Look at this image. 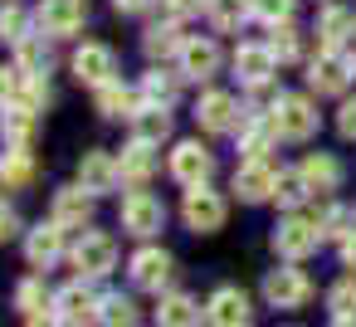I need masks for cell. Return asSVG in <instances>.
<instances>
[{
	"instance_id": "obj_39",
	"label": "cell",
	"mask_w": 356,
	"mask_h": 327,
	"mask_svg": "<svg viewBox=\"0 0 356 327\" xmlns=\"http://www.w3.org/2000/svg\"><path fill=\"white\" fill-rule=\"evenodd\" d=\"M15 103H25L30 113H40V118H44V108L54 103V88H49V79H30V74H25V83H20V98H15Z\"/></svg>"
},
{
	"instance_id": "obj_22",
	"label": "cell",
	"mask_w": 356,
	"mask_h": 327,
	"mask_svg": "<svg viewBox=\"0 0 356 327\" xmlns=\"http://www.w3.org/2000/svg\"><path fill=\"white\" fill-rule=\"evenodd\" d=\"M93 108H98V118H108V122H122V118H132V113L142 108V88H132V83L113 79V83L93 88Z\"/></svg>"
},
{
	"instance_id": "obj_35",
	"label": "cell",
	"mask_w": 356,
	"mask_h": 327,
	"mask_svg": "<svg viewBox=\"0 0 356 327\" xmlns=\"http://www.w3.org/2000/svg\"><path fill=\"white\" fill-rule=\"evenodd\" d=\"M30 20H35V15H30L25 6L6 0V6H0V45H10V49H15L20 40H30V35H35V30H30Z\"/></svg>"
},
{
	"instance_id": "obj_12",
	"label": "cell",
	"mask_w": 356,
	"mask_h": 327,
	"mask_svg": "<svg viewBox=\"0 0 356 327\" xmlns=\"http://www.w3.org/2000/svg\"><path fill=\"white\" fill-rule=\"evenodd\" d=\"M74 269L79 278H108L118 269V239L103 230H83V239L74 244Z\"/></svg>"
},
{
	"instance_id": "obj_46",
	"label": "cell",
	"mask_w": 356,
	"mask_h": 327,
	"mask_svg": "<svg viewBox=\"0 0 356 327\" xmlns=\"http://www.w3.org/2000/svg\"><path fill=\"white\" fill-rule=\"evenodd\" d=\"M341 264H346V269H356V230L341 239Z\"/></svg>"
},
{
	"instance_id": "obj_8",
	"label": "cell",
	"mask_w": 356,
	"mask_h": 327,
	"mask_svg": "<svg viewBox=\"0 0 356 327\" xmlns=\"http://www.w3.org/2000/svg\"><path fill=\"white\" fill-rule=\"evenodd\" d=\"M166 171H171V181H176V186H205V181L215 176V152H210L200 137H186V142H176V147H171Z\"/></svg>"
},
{
	"instance_id": "obj_48",
	"label": "cell",
	"mask_w": 356,
	"mask_h": 327,
	"mask_svg": "<svg viewBox=\"0 0 356 327\" xmlns=\"http://www.w3.org/2000/svg\"><path fill=\"white\" fill-rule=\"evenodd\" d=\"M332 327H356V317H332Z\"/></svg>"
},
{
	"instance_id": "obj_33",
	"label": "cell",
	"mask_w": 356,
	"mask_h": 327,
	"mask_svg": "<svg viewBox=\"0 0 356 327\" xmlns=\"http://www.w3.org/2000/svg\"><path fill=\"white\" fill-rule=\"evenodd\" d=\"M200 312H205V308H200L191 293H166L161 308H156V327H195Z\"/></svg>"
},
{
	"instance_id": "obj_38",
	"label": "cell",
	"mask_w": 356,
	"mask_h": 327,
	"mask_svg": "<svg viewBox=\"0 0 356 327\" xmlns=\"http://www.w3.org/2000/svg\"><path fill=\"white\" fill-rule=\"evenodd\" d=\"M312 191H307V181H302V171L293 166V171H278V186H273V200L283 205V210H298L302 200H307Z\"/></svg>"
},
{
	"instance_id": "obj_25",
	"label": "cell",
	"mask_w": 356,
	"mask_h": 327,
	"mask_svg": "<svg viewBox=\"0 0 356 327\" xmlns=\"http://www.w3.org/2000/svg\"><path fill=\"white\" fill-rule=\"evenodd\" d=\"M118 171H122V186L127 191H147V181L156 176V147L127 142V152L118 157Z\"/></svg>"
},
{
	"instance_id": "obj_44",
	"label": "cell",
	"mask_w": 356,
	"mask_h": 327,
	"mask_svg": "<svg viewBox=\"0 0 356 327\" xmlns=\"http://www.w3.org/2000/svg\"><path fill=\"white\" fill-rule=\"evenodd\" d=\"M15 234H20V215L10 205H0V244H10Z\"/></svg>"
},
{
	"instance_id": "obj_17",
	"label": "cell",
	"mask_w": 356,
	"mask_h": 327,
	"mask_svg": "<svg viewBox=\"0 0 356 327\" xmlns=\"http://www.w3.org/2000/svg\"><path fill=\"white\" fill-rule=\"evenodd\" d=\"M98 308H103V298H98L83 278L54 293V317L69 322V327H88V322H98Z\"/></svg>"
},
{
	"instance_id": "obj_27",
	"label": "cell",
	"mask_w": 356,
	"mask_h": 327,
	"mask_svg": "<svg viewBox=\"0 0 356 327\" xmlns=\"http://www.w3.org/2000/svg\"><path fill=\"white\" fill-rule=\"evenodd\" d=\"M0 186H6V191L35 186V152L30 147H10L6 142V152H0Z\"/></svg>"
},
{
	"instance_id": "obj_16",
	"label": "cell",
	"mask_w": 356,
	"mask_h": 327,
	"mask_svg": "<svg viewBox=\"0 0 356 327\" xmlns=\"http://www.w3.org/2000/svg\"><path fill=\"white\" fill-rule=\"evenodd\" d=\"M127 273H132V283H137V288L161 293V288L171 283V273H176V259H171L161 244H147V249H137V254H132Z\"/></svg>"
},
{
	"instance_id": "obj_21",
	"label": "cell",
	"mask_w": 356,
	"mask_h": 327,
	"mask_svg": "<svg viewBox=\"0 0 356 327\" xmlns=\"http://www.w3.org/2000/svg\"><path fill=\"white\" fill-rule=\"evenodd\" d=\"M49 220L64 225V230H83L93 220V196L74 181V186H59L54 191V205H49Z\"/></svg>"
},
{
	"instance_id": "obj_26",
	"label": "cell",
	"mask_w": 356,
	"mask_h": 327,
	"mask_svg": "<svg viewBox=\"0 0 356 327\" xmlns=\"http://www.w3.org/2000/svg\"><path fill=\"white\" fill-rule=\"evenodd\" d=\"M127 127H132V142L161 147V142H171V108H152V103H142V108L127 118Z\"/></svg>"
},
{
	"instance_id": "obj_4",
	"label": "cell",
	"mask_w": 356,
	"mask_h": 327,
	"mask_svg": "<svg viewBox=\"0 0 356 327\" xmlns=\"http://www.w3.org/2000/svg\"><path fill=\"white\" fill-rule=\"evenodd\" d=\"M229 64H234L239 88H249V93H264V88L273 83V74H278V59H273L268 40H239Z\"/></svg>"
},
{
	"instance_id": "obj_45",
	"label": "cell",
	"mask_w": 356,
	"mask_h": 327,
	"mask_svg": "<svg viewBox=\"0 0 356 327\" xmlns=\"http://www.w3.org/2000/svg\"><path fill=\"white\" fill-rule=\"evenodd\" d=\"M156 0H113V10L118 15H142V10H152Z\"/></svg>"
},
{
	"instance_id": "obj_3",
	"label": "cell",
	"mask_w": 356,
	"mask_h": 327,
	"mask_svg": "<svg viewBox=\"0 0 356 327\" xmlns=\"http://www.w3.org/2000/svg\"><path fill=\"white\" fill-rule=\"evenodd\" d=\"M317 244H322V225H317V215L288 210V215L278 220V230H273V249H278L288 264H302L307 254H317Z\"/></svg>"
},
{
	"instance_id": "obj_7",
	"label": "cell",
	"mask_w": 356,
	"mask_h": 327,
	"mask_svg": "<svg viewBox=\"0 0 356 327\" xmlns=\"http://www.w3.org/2000/svg\"><path fill=\"white\" fill-rule=\"evenodd\" d=\"M35 25H40L44 40H79L83 25H88V6L83 0H40Z\"/></svg>"
},
{
	"instance_id": "obj_34",
	"label": "cell",
	"mask_w": 356,
	"mask_h": 327,
	"mask_svg": "<svg viewBox=\"0 0 356 327\" xmlns=\"http://www.w3.org/2000/svg\"><path fill=\"white\" fill-rule=\"evenodd\" d=\"M15 69L30 74V79H49V40L44 35H30L15 45Z\"/></svg>"
},
{
	"instance_id": "obj_40",
	"label": "cell",
	"mask_w": 356,
	"mask_h": 327,
	"mask_svg": "<svg viewBox=\"0 0 356 327\" xmlns=\"http://www.w3.org/2000/svg\"><path fill=\"white\" fill-rule=\"evenodd\" d=\"M249 6H254V20H264V25L273 30V25H288V20H293L298 0H249Z\"/></svg>"
},
{
	"instance_id": "obj_43",
	"label": "cell",
	"mask_w": 356,
	"mask_h": 327,
	"mask_svg": "<svg viewBox=\"0 0 356 327\" xmlns=\"http://www.w3.org/2000/svg\"><path fill=\"white\" fill-rule=\"evenodd\" d=\"M161 10H166L171 20H186V15H200V10H205V0H161Z\"/></svg>"
},
{
	"instance_id": "obj_20",
	"label": "cell",
	"mask_w": 356,
	"mask_h": 327,
	"mask_svg": "<svg viewBox=\"0 0 356 327\" xmlns=\"http://www.w3.org/2000/svg\"><path fill=\"white\" fill-rule=\"evenodd\" d=\"M351 40H356V10H346L341 0H327L322 6V15H317V45L322 49H351Z\"/></svg>"
},
{
	"instance_id": "obj_41",
	"label": "cell",
	"mask_w": 356,
	"mask_h": 327,
	"mask_svg": "<svg viewBox=\"0 0 356 327\" xmlns=\"http://www.w3.org/2000/svg\"><path fill=\"white\" fill-rule=\"evenodd\" d=\"M327 308H332V317H356V278H341L327 293Z\"/></svg>"
},
{
	"instance_id": "obj_47",
	"label": "cell",
	"mask_w": 356,
	"mask_h": 327,
	"mask_svg": "<svg viewBox=\"0 0 356 327\" xmlns=\"http://www.w3.org/2000/svg\"><path fill=\"white\" fill-rule=\"evenodd\" d=\"M30 327H69V322H59V317L49 312V317H30Z\"/></svg>"
},
{
	"instance_id": "obj_49",
	"label": "cell",
	"mask_w": 356,
	"mask_h": 327,
	"mask_svg": "<svg viewBox=\"0 0 356 327\" xmlns=\"http://www.w3.org/2000/svg\"><path fill=\"white\" fill-rule=\"evenodd\" d=\"M0 205H6V186H0Z\"/></svg>"
},
{
	"instance_id": "obj_42",
	"label": "cell",
	"mask_w": 356,
	"mask_h": 327,
	"mask_svg": "<svg viewBox=\"0 0 356 327\" xmlns=\"http://www.w3.org/2000/svg\"><path fill=\"white\" fill-rule=\"evenodd\" d=\"M20 83H25V74H20L15 64H10V69H6V64H0V108H6V103H15V98H20Z\"/></svg>"
},
{
	"instance_id": "obj_50",
	"label": "cell",
	"mask_w": 356,
	"mask_h": 327,
	"mask_svg": "<svg viewBox=\"0 0 356 327\" xmlns=\"http://www.w3.org/2000/svg\"><path fill=\"white\" fill-rule=\"evenodd\" d=\"M322 6H327V0H322Z\"/></svg>"
},
{
	"instance_id": "obj_19",
	"label": "cell",
	"mask_w": 356,
	"mask_h": 327,
	"mask_svg": "<svg viewBox=\"0 0 356 327\" xmlns=\"http://www.w3.org/2000/svg\"><path fill=\"white\" fill-rule=\"evenodd\" d=\"M205 322L210 327H249L254 322V303L244 288H215L205 303Z\"/></svg>"
},
{
	"instance_id": "obj_9",
	"label": "cell",
	"mask_w": 356,
	"mask_h": 327,
	"mask_svg": "<svg viewBox=\"0 0 356 327\" xmlns=\"http://www.w3.org/2000/svg\"><path fill=\"white\" fill-rule=\"evenodd\" d=\"M176 64H181V79H191V83H215V74L225 69V49H220L210 35H186Z\"/></svg>"
},
{
	"instance_id": "obj_23",
	"label": "cell",
	"mask_w": 356,
	"mask_h": 327,
	"mask_svg": "<svg viewBox=\"0 0 356 327\" xmlns=\"http://www.w3.org/2000/svg\"><path fill=\"white\" fill-rule=\"evenodd\" d=\"M298 171H302V181H307L312 196H332V191L346 181V166H341L332 152H307V157L298 161Z\"/></svg>"
},
{
	"instance_id": "obj_14",
	"label": "cell",
	"mask_w": 356,
	"mask_h": 327,
	"mask_svg": "<svg viewBox=\"0 0 356 327\" xmlns=\"http://www.w3.org/2000/svg\"><path fill=\"white\" fill-rule=\"evenodd\" d=\"M307 298H312V278H307L302 269H268V278H264V303H268V308L293 312V308H302Z\"/></svg>"
},
{
	"instance_id": "obj_11",
	"label": "cell",
	"mask_w": 356,
	"mask_h": 327,
	"mask_svg": "<svg viewBox=\"0 0 356 327\" xmlns=\"http://www.w3.org/2000/svg\"><path fill=\"white\" fill-rule=\"evenodd\" d=\"M239 118H244V108H239V98H234V93H225V88H205V93L195 98V127H200V132H210V137L234 132V127H239Z\"/></svg>"
},
{
	"instance_id": "obj_5",
	"label": "cell",
	"mask_w": 356,
	"mask_h": 327,
	"mask_svg": "<svg viewBox=\"0 0 356 327\" xmlns=\"http://www.w3.org/2000/svg\"><path fill=\"white\" fill-rule=\"evenodd\" d=\"M351 79H356V64L341 49H322L317 59H307V88L317 98H346Z\"/></svg>"
},
{
	"instance_id": "obj_36",
	"label": "cell",
	"mask_w": 356,
	"mask_h": 327,
	"mask_svg": "<svg viewBox=\"0 0 356 327\" xmlns=\"http://www.w3.org/2000/svg\"><path fill=\"white\" fill-rule=\"evenodd\" d=\"M98 322H103V327H137V322H142V312H137V303H132V298L108 293V298H103V308H98Z\"/></svg>"
},
{
	"instance_id": "obj_31",
	"label": "cell",
	"mask_w": 356,
	"mask_h": 327,
	"mask_svg": "<svg viewBox=\"0 0 356 327\" xmlns=\"http://www.w3.org/2000/svg\"><path fill=\"white\" fill-rule=\"evenodd\" d=\"M142 103H152V108H171L176 98H181V69L171 74V69H147L142 74Z\"/></svg>"
},
{
	"instance_id": "obj_13",
	"label": "cell",
	"mask_w": 356,
	"mask_h": 327,
	"mask_svg": "<svg viewBox=\"0 0 356 327\" xmlns=\"http://www.w3.org/2000/svg\"><path fill=\"white\" fill-rule=\"evenodd\" d=\"M273 186H278V171H273L268 157H259V161H239L234 176H229V191H234L244 205H264V200H273Z\"/></svg>"
},
{
	"instance_id": "obj_37",
	"label": "cell",
	"mask_w": 356,
	"mask_h": 327,
	"mask_svg": "<svg viewBox=\"0 0 356 327\" xmlns=\"http://www.w3.org/2000/svg\"><path fill=\"white\" fill-rule=\"evenodd\" d=\"M268 49H273V59H278V64H298V59H302V35L293 30V20H288V25H273Z\"/></svg>"
},
{
	"instance_id": "obj_15",
	"label": "cell",
	"mask_w": 356,
	"mask_h": 327,
	"mask_svg": "<svg viewBox=\"0 0 356 327\" xmlns=\"http://www.w3.org/2000/svg\"><path fill=\"white\" fill-rule=\"evenodd\" d=\"M79 186H83L88 196H108V191H118V186H122L118 157L103 152V147H88V152L79 157Z\"/></svg>"
},
{
	"instance_id": "obj_32",
	"label": "cell",
	"mask_w": 356,
	"mask_h": 327,
	"mask_svg": "<svg viewBox=\"0 0 356 327\" xmlns=\"http://www.w3.org/2000/svg\"><path fill=\"white\" fill-rule=\"evenodd\" d=\"M15 308H20L25 317H49V312H54V293H49L44 273H30V278L15 283Z\"/></svg>"
},
{
	"instance_id": "obj_30",
	"label": "cell",
	"mask_w": 356,
	"mask_h": 327,
	"mask_svg": "<svg viewBox=\"0 0 356 327\" xmlns=\"http://www.w3.org/2000/svg\"><path fill=\"white\" fill-rule=\"evenodd\" d=\"M181 45H186V35H181V20H171V15L147 25V35H142L147 59H171V54H181Z\"/></svg>"
},
{
	"instance_id": "obj_18",
	"label": "cell",
	"mask_w": 356,
	"mask_h": 327,
	"mask_svg": "<svg viewBox=\"0 0 356 327\" xmlns=\"http://www.w3.org/2000/svg\"><path fill=\"white\" fill-rule=\"evenodd\" d=\"M234 142H239V161H259V157H268V152H273L278 132H273L268 113L244 108V118H239V127H234Z\"/></svg>"
},
{
	"instance_id": "obj_29",
	"label": "cell",
	"mask_w": 356,
	"mask_h": 327,
	"mask_svg": "<svg viewBox=\"0 0 356 327\" xmlns=\"http://www.w3.org/2000/svg\"><path fill=\"white\" fill-rule=\"evenodd\" d=\"M205 20L220 35H239L254 20V6H249V0H205Z\"/></svg>"
},
{
	"instance_id": "obj_6",
	"label": "cell",
	"mask_w": 356,
	"mask_h": 327,
	"mask_svg": "<svg viewBox=\"0 0 356 327\" xmlns=\"http://www.w3.org/2000/svg\"><path fill=\"white\" fill-rule=\"evenodd\" d=\"M118 225L132 239H152L156 230H166V205L152 191H127L122 205H118Z\"/></svg>"
},
{
	"instance_id": "obj_1",
	"label": "cell",
	"mask_w": 356,
	"mask_h": 327,
	"mask_svg": "<svg viewBox=\"0 0 356 327\" xmlns=\"http://www.w3.org/2000/svg\"><path fill=\"white\" fill-rule=\"evenodd\" d=\"M268 122H273L278 142H307L317 132L322 113H317V103L307 93H273L268 98Z\"/></svg>"
},
{
	"instance_id": "obj_10",
	"label": "cell",
	"mask_w": 356,
	"mask_h": 327,
	"mask_svg": "<svg viewBox=\"0 0 356 327\" xmlns=\"http://www.w3.org/2000/svg\"><path fill=\"white\" fill-rule=\"evenodd\" d=\"M69 69H74V79H79L83 88H103V83L118 79V54H113V45H103V40H83V45L74 49Z\"/></svg>"
},
{
	"instance_id": "obj_28",
	"label": "cell",
	"mask_w": 356,
	"mask_h": 327,
	"mask_svg": "<svg viewBox=\"0 0 356 327\" xmlns=\"http://www.w3.org/2000/svg\"><path fill=\"white\" fill-rule=\"evenodd\" d=\"M40 132V113H30L25 103H6L0 108V137H6L10 147H30Z\"/></svg>"
},
{
	"instance_id": "obj_24",
	"label": "cell",
	"mask_w": 356,
	"mask_h": 327,
	"mask_svg": "<svg viewBox=\"0 0 356 327\" xmlns=\"http://www.w3.org/2000/svg\"><path fill=\"white\" fill-rule=\"evenodd\" d=\"M64 225H35L30 234H25V259H30V269H54L59 259H64Z\"/></svg>"
},
{
	"instance_id": "obj_2",
	"label": "cell",
	"mask_w": 356,
	"mask_h": 327,
	"mask_svg": "<svg viewBox=\"0 0 356 327\" xmlns=\"http://www.w3.org/2000/svg\"><path fill=\"white\" fill-rule=\"evenodd\" d=\"M181 220H186V230L191 234H215V230H225V220H229V200L205 181V186H186V196H181Z\"/></svg>"
}]
</instances>
